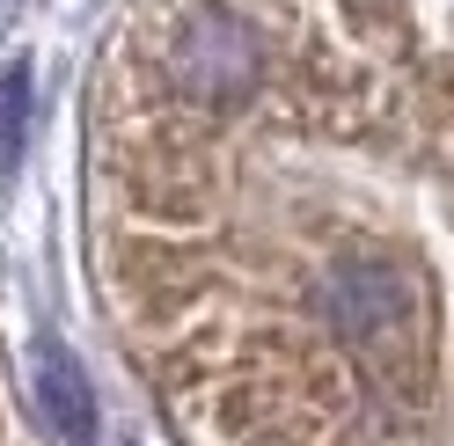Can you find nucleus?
<instances>
[{
  "label": "nucleus",
  "mask_w": 454,
  "mask_h": 446,
  "mask_svg": "<svg viewBox=\"0 0 454 446\" xmlns=\"http://www.w3.org/2000/svg\"><path fill=\"white\" fill-rule=\"evenodd\" d=\"M37 403L51 417V432H59L67 446H89L96 439V396H89V381H81V366L59 351V344H37Z\"/></svg>",
  "instance_id": "1"
},
{
  "label": "nucleus",
  "mask_w": 454,
  "mask_h": 446,
  "mask_svg": "<svg viewBox=\"0 0 454 446\" xmlns=\"http://www.w3.org/2000/svg\"><path fill=\"white\" fill-rule=\"evenodd\" d=\"M22 96H30V81H22V66L0 73V169L22 154Z\"/></svg>",
  "instance_id": "2"
}]
</instances>
